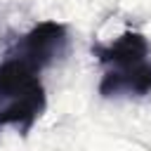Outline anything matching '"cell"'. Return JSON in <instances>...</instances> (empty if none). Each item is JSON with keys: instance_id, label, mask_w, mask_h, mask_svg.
Returning a JSON list of instances; mask_svg holds the SVG:
<instances>
[{"instance_id": "obj_1", "label": "cell", "mask_w": 151, "mask_h": 151, "mask_svg": "<svg viewBox=\"0 0 151 151\" xmlns=\"http://www.w3.org/2000/svg\"><path fill=\"white\" fill-rule=\"evenodd\" d=\"M92 54L106 68L99 80L101 97L151 94V45L144 33L125 31L113 42H94Z\"/></svg>"}, {"instance_id": "obj_2", "label": "cell", "mask_w": 151, "mask_h": 151, "mask_svg": "<svg viewBox=\"0 0 151 151\" xmlns=\"http://www.w3.org/2000/svg\"><path fill=\"white\" fill-rule=\"evenodd\" d=\"M47 94L40 71L14 54L0 61V127H17L28 134L35 120L45 113Z\"/></svg>"}, {"instance_id": "obj_3", "label": "cell", "mask_w": 151, "mask_h": 151, "mask_svg": "<svg viewBox=\"0 0 151 151\" xmlns=\"http://www.w3.org/2000/svg\"><path fill=\"white\" fill-rule=\"evenodd\" d=\"M66 47H68L66 24L50 19V21H40L28 33L17 38L12 42V47L7 50V54H14L21 61L31 64L33 68L42 71L50 64H54L57 59H61L66 54Z\"/></svg>"}]
</instances>
